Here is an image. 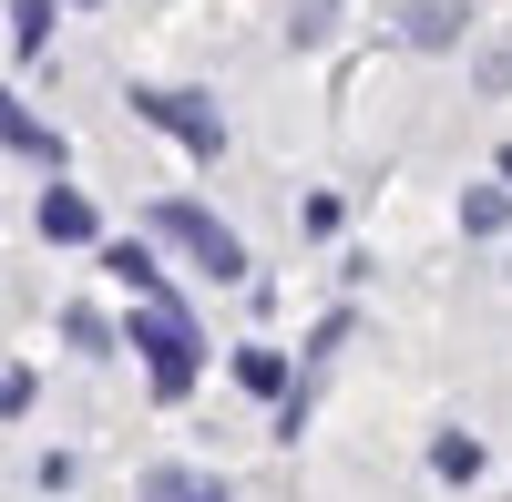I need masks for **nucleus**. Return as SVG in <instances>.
<instances>
[{
  "mask_svg": "<svg viewBox=\"0 0 512 502\" xmlns=\"http://www.w3.org/2000/svg\"><path fill=\"white\" fill-rule=\"evenodd\" d=\"M134 113H144V123H164V134H175L185 154H226V113L205 103V93H154V82H144V93H134Z\"/></svg>",
  "mask_w": 512,
  "mask_h": 502,
  "instance_id": "f03ea898",
  "label": "nucleus"
},
{
  "mask_svg": "<svg viewBox=\"0 0 512 502\" xmlns=\"http://www.w3.org/2000/svg\"><path fill=\"white\" fill-rule=\"evenodd\" d=\"M11 41H21V52H41V41H52V0H21V11H11Z\"/></svg>",
  "mask_w": 512,
  "mask_h": 502,
  "instance_id": "f8f14e48",
  "label": "nucleus"
},
{
  "mask_svg": "<svg viewBox=\"0 0 512 502\" xmlns=\"http://www.w3.org/2000/svg\"><path fill=\"white\" fill-rule=\"evenodd\" d=\"M11 410H31V380H21V369H0V421H11Z\"/></svg>",
  "mask_w": 512,
  "mask_h": 502,
  "instance_id": "ddd939ff",
  "label": "nucleus"
},
{
  "mask_svg": "<svg viewBox=\"0 0 512 502\" xmlns=\"http://www.w3.org/2000/svg\"><path fill=\"white\" fill-rule=\"evenodd\" d=\"M236 380H246V390H267V400H287V390H297L277 349H236Z\"/></svg>",
  "mask_w": 512,
  "mask_h": 502,
  "instance_id": "1a4fd4ad",
  "label": "nucleus"
},
{
  "mask_svg": "<svg viewBox=\"0 0 512 502\" xmlns=\"http://www.w3.org/2000/svg\"><path fill=\"white\" fill-rule=\"evenodd\" d=\"M41 236H52V246H93L103 236L93 195H82V185H41Z\"/></svg>",
  "mask_w": 512,
  "mask_h": 502,
  "instance_id": "20e7f679",
  "label": "nucleus"
},
{
  "mask_svg": "<svg viewBox=\"0 0 512 502\" xmlns=\"http://www.w3.org/2000/svg\"><path fill=\"white\" fill-rule=\"evenodd\" d=\"M502 216H512L502 185H472V195H461V226H472V236H502Z\"/></svg>",
  "mask_w": 512,
  "mask_h": 502,
  "instance_id": "9d476101",
  "label": "nucleus"
},
{
  "mask_svg": "<svg viewBox=\"0 0 512 502\" xmlns=\"http://www.w3.org/2000/svg\"><path fill=\"white\" fill-rule=\"evenodd\" d=\"M103 267H113L123 287H134V298H164V267H154V246H134V236H123V246H103Z\"/></svg>",
  "mask_w": 512,
  "mask_h": 502,
  "instance_id": "423d86ee",
  "label": "nucleus"
},
{
  "mask_svg": "<svg viewBox=\"0 0 512 502\" xmlns=\"http://www.w3.org/2000/svg\"><path fill=\"white\" fill-rule=\"evenodd\" d=\"M144 502H226V482H205V472H185V462H164V472L144 482Z\"/></svg>",
  "mask_w": 512,
  "mask_h": 502,
  "instance_id": "0eeeda50",
  "label": "nucleus"
},
{
  "mask_svg": "<svg viewBox=\"0 0 512 502\" xmlns=\"http://www.w3.org/2000/svg\"><path fill=\"white\" fill-rule=\"evenodd\" d=\"M134 349H144V369H154V400H185V390H195L205 339H195V318H185V298H175V287L134 308Z\"/></svg>",
  "mask_w": 512,
  "mask_h": 502,
  "instance_id": "f257e3e1",
  "label": "nucleus"
},
{
  "mask_svg": "<svg viewBox=\"0 0 512 502\" xmlns=\"http://www.w3.org/2000/svg\"><path fill=\"white\" fill-rule=\"evenodd\" d=\"M431 472H441V482H472V472H482V441H472V431H441V441H431Z\"/></svg>",
  "mask_w": 512,
  "mask_h": 502,
  "instance_id": "6e6552de",
  "label": "nucleus"
},
{
  "mask_svg": "<svg viewBox=\"0 0 512 502\" xmlns=\"http://www.w3.org/2000/svg\"><path fill=\"white\" fill-rule=\"evenodd\" d=\"M451 31H461V11H451V0H420V11H410V41H420V52H441Z\"/></svg>",
  "mask_w": 512,
  "mask_h": 502,
  "instance_id": "9b49d317",
  "label": "nucleus"
},
{
  "mask_svg": "<svg viewBox=\"0 0 512 502\" xmlns=\"http://www.w3.org/2000/svg\"><path fill=\"white\" fill-rule=\"evenodd\" d=\"M0 144L31 154V164H62V134H52L41 113H21V93H0Z\"/></svg>",
  "mask_w": 512,
  "mask_h": 502,
  "instance_id": "39448f33",
  "label": "nucleus"
},
{
  "mask_svg": "<svg viewBox=\"0 0 512 502\" xmlns=\"http://www.w3.org/2000/svg\"><path fill=\"white\" fill-rule=\"evenodd\" d=\"M154 236H175L185 257H195V267H216V277H246V246H236L216 216H205V205H154Z\"/></svg>",
  "mask_w": 512,
  "mask_h": 502,
  "instance_id": "7ed1b4c3",
  "label": "nucleus"
}]
</instances>
